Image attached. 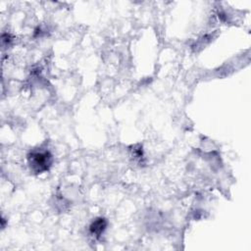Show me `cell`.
<instances>
[{"instance_id":"cell-2","label":"cell","mask_w":251,"mask_h":251,"mask_svg":"<svg viewBox=\"0 0 251 251\" xmlns=\"http://www.w3.org/2000/svg\"><path fill=\"white\" fill-rule=\"evenodd\" d=\"M107 221L104 218H98L95 221H93V223L90 225L89 226V230L90 233L99 236L107 227Z\"/></svg>"},{"instance_id":"cell-1","label":"cell","mask_w":251,"mask_h":251,"mask_svg":"<svg viewBox=\"0 0 251 251\" xmlns=\"http://www.w3.org/2000/svg\"><path fill=\"white\" fill-rule=\"evenodd\" d=\"M30 169L36 173L41 174L49 170L52 164V155L48 151H34L27 156Z\"/></svg>"}]
</instances>
